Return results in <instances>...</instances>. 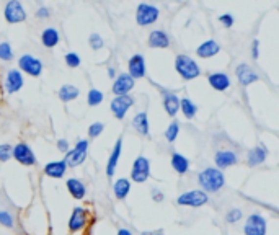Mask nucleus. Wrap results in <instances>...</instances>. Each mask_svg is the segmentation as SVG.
I'll return each instance as SVG.
<instances>
[{
  "label": "nucleus",
  "instance_id": "obj_28",
  "mask_svg": "<svg viewBox=\"0 0 279 235\" xmlns=\"http://www.w3.org/2000/svg\"><path fill=\"white\" fill-rule=\"evenodd\" d=\"M61 41V34L56 28H46L44 31L41 33V43L44 44L46 47H54L57 46V43Z\"/></svg>",
  "mask_w": 279,
  "mask_h": 235
},
{
  "label": "nucleus",
  "instance_id": "obj_40",
  "mask_svg": "<svg viewBox=\"0 0 279 235\" xmlns=\"http://www.w3.org/2000/svg\"><path fill=\"white\" fill-rule=\"evenodd\" d=\"M12 145L8 144H0V162H7L12 159Z\"/></svg>",
  "mask_w": 279,
  "mask_h": 235
},
{
  "label": "nucleus",
  "instance_id": "obj_25",
  "mask_svg": "<svg viewBox=\"0 0 279 235\" xmlns=\"http://www.w3.org/2000/svg\"><path fill=\"white\" fill-rule=\"evenodd\" d=\"M132 126L136 127V131L139 132L140 136H145V137L150 136V132H149V118H147L145 111L137 113V115L134 116V119H132Z\"/></svg>",
  "mask_w": 279,
  "mask_h": 235
},
{
  "label": "nucleus",
  "instance_id": "obj_11",
  "mask_svg": "<svg viewBox=\"0 0 279 235\" xmlns=\"http://www.w3.org/2000/svg\"><path fill=\"white\" fill-rule=\"evenodd\" d=\"M132 105H134V98L131 95L116 96L115 100L111 101V111L113 115L116 116V119H124L126 113L131 110Z\"/></svg>",
  "mask_w": 279,
  "mask_h": 235
},
{
  "label": "nucleus",
  "instance_id": "obj_20",
  "mask_svg": "<svg viewBox=\"0 0 279 235\" xmlns=\"http://www.w3.org/2000/svg\"><path fill=\"white\" fill-rule=\"evenodd\" d=\"M121 149H122V137H117L116 144H115V147H113V150H111L108 165H106V175L110 176V178L115 175V171H116L117 162H119V157H121Z\"/></svg>",
  "mask_w": 279,
  "mask_h": 235
},
{
  "label": "nucleus",
  "instance_id": "obj_41",
  "mask_svg": "<svg viewBox=\"0 0 279 235\" xmlns=\"http://www.w3.org/2000/svg\"><path fill=\"white\" fill-rule=\"evenodd\" d=\"M219 22L222 23L225 28H230L233 24V17L230 13H224V15H220V17H219Z\"/></svg>",
  "mask_w": 279,
  "mask_h": 235
},
{
  "label": "nucleus",
  "instance_id": "obj_33",
  "mask_svg": "<svg viewBox=\"0 0 279 235\" xmlns=\"http://www.w3.org/2000/svg\"><path fill=\"white\" fill-rule=\"evenodd\" d=\"M13 49L12 46H10V43L8 41H3V43H0V59L5 62H10L13 59Z\"/></svg>",
  "mask_w": 279,
  "mask_h": 235
},
{
  "label": "nucleus",
  "instance_id": "obj_19",
  "mask_svg": "<svg viewBox=\"0 0 279 235\" xmlns=\"http://www.w3.org/2000/svg\"><path fill=\"white\" fill-rule=\"evenodd\" d=\"M208 82H209V85L217 92H224L230 87V78H229L227 73H224V72L209 73Z\"/></svg>",
  "mask_w": 279,
  "mask_h": 235
},
{
  "label": "nucleus",
  "instance_id": "obj_29",
  "mask_svg": "<svg viewBox=\"0 0 279 235\" xmlns=\"http://www.w3.org/2000/svg\"><path fill=\"white\" fill-rule=\"evenodd\" d=\"M78 95H80V90H78L75 85H70V83H66V85H62L59 88V98L66 103L75 100Z\"/></svg>",
  "mask_w": 279,
  "mask_h": 235
},
{
  "label": "nucleus",
  "instance_id": "obj_32",
  "mask_svg": "<svg viewBox=\"0 0 279 235\" xmlns=\"http://www.w3.org/2000/svg\"><path fill=\"white\" fill-rule=\"evenodd\" d=\"M178 132H180V122L173 119L170 122V126L166 127V131H165V137H166V141L168 142H175L176 141V137H178Z\"/></svg>",
  "mask_w": 279,
  "mask_h": 235
},
{
  "label": "nucleus",
  "instance_id": "obj_15",
  "mask_svg": "<svg viewBox=\"0 0 279 235\" xmlns=\"http://www.w3.org/2000/svg\"><path fill=\"white\" fill-rule=\"evenodd\" d=\"M237 160L238 157L233 150H217L214 157V162L215 165H217V168H229V166L237 164Z\"/></svg>",
  "mask_w": 279,
  "mask_h": 235
},
{
  "label": "nucleus",
  "instance_id": "obj_47",
  "mask_svg": "<svg viewBox=\"0 0 279 235\" xmlns=\"http://www.w3.org/2000/svg\"><path fill=\"white\" fill-rule=\"evenodd\" d=\"M108 75H110V77H115V75H116V70H115V69H113V67L108 69Z\"/></svg>",
  "mask_w": 279,
  "mask_h": 235
},
{
  "label": "nucleus",
  "instance_id": "obj_14",
  "mask_svg": "<svg viewBox=\"0 0 279 235\" xmlns=\"http://www.w3.org/2000/svg\"><path fill=\"white\" fill-rule=\"evenodd\" d=\"M127 67H129V75L131 78H142L145 77V59L142 54H134L131 59H129V64H127Z\"/></svg>",
  "mask_w": 279,
  "mask_h": 235
},
{
  "label": "nucleus",
  "instance_id": "obj_2",
  "mask_svg": "<svg viewBox=\"0 0 279 235\" xmlns=\"http://www.w3.org/2000/svg\"><path fill=\"white\" fill-rule=\"evenodd\" d=\"M175 69L180 73L181 78L185 80H194L201 75V69L198 66V62L193 57L186 56V54H178L175 59Z\"/></svg>",
  "mask_w": 279,
  "mask_h": 235
},
{
  "label": "nucleus",
  "instance_id": "obj_10",
  "mask_svg": "<svg viewBox=\"0 0 279 235\" xmlns=\"http://www.w3.org/2000/svg\"><path fill=\"white\" fill-rule=\"evenodd\" d=\"M12 157L17 162L23 165H36V157H34V152L31 150V147L24 142H20L12 149Z\"/></svg>",
  "mask_w": 279,
  "mask_h": 235
},
{
  "label": "nucleus",
  "instance_id": "obj_22",
  "mask_svg": "<svg viewBox=\"0 0 279 235\" xmlns=\"http://www.w3.org/2000/svg\"><path fill=\"white\" fill-rule=\"evenodd\" d=\"M219 51H220L219 43H215L214 39H208V41L199 44L198 49H196V54H198L199 57H203V59H208V57L215 56Z\"/></svg>",
  "mask_w": 279,
  "mask_h": 235
},
{
  "label": "nucleus",
  "instance_id": "obj_27",
  "mask_svg": "<svg viewBox=\"0 0 279 235\" xmlns=\"http://www.w3.org/2000/svg\"><path fill=\"white\" fill-rule=\"evenodd\" d=\"M171 166L178 175H185L189 170V160L185 155L178 154V152H173L171 154Z\"/></svg>",
  "mask_w": 279,
  "mask_h": 235
},
{
  "label": "nucleus",
  "instance_id": "obj_4",
  "mask_svg": "<svg viewBox=\"0 0 279 235\" xmlns=\"http://www.w3.org/2000/svg\"><path fill=\"white\" fill-rule=\"evenodd\" d=\"M159 15H160V10L155 7V5H150V3H140L137 7V12H136V20L140 26H149V24L155 23L159 20Z\"/></svg>",
  "mask_w": 279,
  "mask_h": 235
},
{
  "label": "nucleus",
  "instance_id": "obj_16",
  "mask_svg": "<svg viewBox=\"0 0 279 235\" xmlns=\"http://www.w3.org/2000/svg\"><path fill=\"white\" fill-rule=\"evenodd\" d=\"M235 73H237V78L238 82L242 83L243 87L250 85V83L256 82L258 80V73L253 72V69L247 66V64H240V66H237V69H235Z\"/></svg>",
  "mask_w": 279,
  "mask_h": 235
},
{
  "label": "nucleus",
  "instance_id": "obj_1",
  "mask_svg": "<svg viewBox=\"0 0 279 235\" xmlns=\"http://www.w3.org/2000/svg\"><path fill=\"white\" fill-rule=\"evenodd\" d=\"M198 181L204 193H217L225 185L224 173L219 168H212V166H208L203 171H199Z\"/></svg>",
  "mask_w": 279,
  "mask_h": 235
},
{
  "label": "nucleus",
  "instance_id": "obj_34",
  "mask_svg": "<svg viewBox=\"0 0 279 235\" xmlns=\"http://www.w3.org/2000/svg\"><path fill=\"white\" fill-rule=\"evenodd\" d=\"M88 105L90 106H96L100 105V103L103 101V93L100 90H96V88H92L90 92H88V98H87Z\"/></svg>",
  "mask_w": 279,
  "mask_h": 235
},
{
  "label": "nucleus",
  "instance_id": "obj_37",
  "mask_svg": "<svg viewBox=\"0 0 279 235\" xmlns=\"http://www.w3.org/2000/svg\"><path fill=\"white\" fill-rule=\"evenodd\" d=\"M64 59H66L67 66L72 67V69H75V67L80 66V56H78V54H75V52H67Z\"/></svg>",
  "mask_w": 279,
  "mask_h": 235
},
{
  "label": "nucleus",
  "instance_id": "obj_46",
  "mask_svg": "<svg viewBox=\"0 0 279 235\" xmlns=\"http://www.w3.org/2000/svg\"><path fill=\"white\" fill-rule=\"evenodd\" d=\"M117 235H132L131 230H127V229H119L117 230Z\"/></svg>",
  "mask_w": 279,
  "mask_h": 235
},
{
  "label": "nucleus",
  "instance_id": "obj_13",
  "mask_svg": "<svg viewBox=\"0 0 279 235\" xmlns=\"http://www.w3.org/2000/svg\"><path fill=\"white\" fill-rule=\"evenodd\" d=\"M23 75L22 72L18 70V69H12V70H8L7 73V78H5V90H7V93H17L22 90L23 87Z\"/></svg>",
  "mask_w": 279,
  "mask_h": 235
},
{
  "label": "nucleus",
  "instance_id": "obj_38",
  "mask_svg": "<svg viewBox=\"0 0 279 235\" xmlns=\"http://www.w3.org/2000/svg\"><path fill=\"white\" fill-rule=\"evenodd\" d=\"M0 225L8 227V229L13 227V217H12V214H10L8 211H0Z\"/></svg>",
  "mask_w": 279,
  "mask_h": 235
},
{
  "label": "nucleus",
  "instance_id": "obj_43",
  "mask_svg": "<svg viewBox=\"0 0 279 235\" xmlns=\"http://www.w3.org/2000/svg\"><path fill=\"white\" fill-rule=\"evenodd\" d=\"M163 198H165V196H163V193H162L160 189H157V188L152 189V199H154L155 203H160V201H163Z\"/></svg>",
  "mask_w": 279,
  "mask_h": 235
},
{
  "label": "nucleus",
  "instance_id": "obj_5",
  "mask_svg": "<svg viewBox=\"0 0 279 235\" xmlns=\"http://www.w3.org/2000/svg\"><path fill=\"white\" fill-rule=\"evenodd\" d=\"M150 176V160L147 157H137L132 164V170H131V180L136 181V183H144V181L149 180Z\"/></svg>",
  "mask_w": 279,
  "mask_h": 235
},
{
  "label": "nucleus",
  "instance_id": "obj_3",
  "mask_svg": "<svg viewBox=\"0 0 279 235\" xmlns=\"http://www.w3.org/2000/svg\"><path fill=\"white\" fill-rule=\"evenodd\" d=\"M208 201H209V196L208 193H204L203 189H191L183 194H180L176 203L180 206H188V208H201V206L208 204Z\"/></svg>",
  "mask_w": 279,
  "mask_h": 235
},
{
  "label": "nucleus",
  "instance_id": "obj_12",
  "mask_svg": "<svg viewBox=\"0 0 279 235\" xmlns=\"http://www.w3.org/2000/svg\"><path fill=\"white\" fill-rule=\"evenodd\" d=\"M132 87H134V78H131L129 73H121V75L116 77L115 83H113V93L116 96L129 95Z\"/></svg>",
  "mask_w": 279,
  "mask_h": 235
},
{
  "label": "nucleus",
  "instance_id": "obj_17",
  "mask_svg": "<svg viewBox=\"0 0 279 235\" xmlns=\"http://www.w3.org/2000/svg\"><path fill=\"white\" fill-rule=\"evenodd\" d=\"M87 224V211L83 208H75L72 211V215L69 219V229L70 232H78Z\"/></svg>",
  "mask_w": 279,
  "mask_h": 235
},
{
  "label": "nucleus",
  "instance_id": "obj_36",
  "mask_svg": "<svg viewBox=\"0 0 279 235\" xmlns=\"http://www.w3.org/2000/svg\"><path fill=\"white\" fill-rule=\"evenodd\" d=\"M242 211L237 209V208H233V209H230L227 215H225V220H227L229 224H235V222H238L240 219H242Z\"/></svg>",
  "mask_w": 279,
  "mask_h": 235
},
{
  "label": "nucleus",
  "instance_id": "obj_18",
  "mask_svg": "<svg viewBox=\"0 0 279 235\" xmlns=\"http://www.w3.org/2000/svg\"><path fill=\"white\" fill-rule=\"evenodd\" d=\"M266 157H268V149L263 144H258L256 147H253V149L248 150L247 164L250 166H256L259 164H263V162L266 160Z\"/></svg>",
  "mask_w": 279,
  "mask_h": 235
},
{
  "label": "nucleus",
  "instance_id": "obj_24",
  "mask_svg": "<svg viewBox=\"0 0 279 235\" xmlns=\"http://www.w3.org/2000/svg\"><path fill=\"white\" fill-rule=\"evenodd\" d=\"M66 171H67V165L64 160L51 162V164H47L44 166V173L47 176H51V178H62V176L66 175Z\"/></svg>",
  "mask_w": 279,
  "mask_h": 235
},
{
  "label": "nucleus",
  "instance_id": "obj_26",
  "mask_svg": "<svg viewBox=\"0 0 279 235\" xmlns=\"http://www.w3.org/2000/svg\"><path fill=\"white\" fill-rule=\"evenodd\" d=\"M66 186H67V189L70 191V194L75 199H83V198H85L87 188H85V185H83L78 178H69L66 181Z\"/></svg>",
  "mask_w": 279,
  "mask_h": 235
},
{
  "label": "nucleus",
  "instance_id": "obj_39",
  "mask_svg": "<svg viewBox=\"0 0 279 235\" xmlns=\"http://www.w3.org/2000/svg\"><path fill=\"white\" fill-rule=\"evenodd\" d=\"M103 129H105V124H103V122H93V124L88 127V136H90L92 139H95V137L101 134Z\"/></svg>",
  "mask_w": 279,
  "mask_h": 235
},
{
  "label": "nucleus",
  "instance_id": "obj_6",
  "mask_svg": "<svg viewBox=\"0 0 279 235\" xmlns=\"http://www.w3.org/2000/svg\"><path fill=\"white\" fill-rule=\"evenodd\" d=\"M87 152H88V141L87 139L78 141L77 145L66 154V159H64V162H66L67 166H77V165H80V164L85 162Z\"/></svg>",
  "mask_w": 279,
  "mask_h": 235
},
{
  "label": "nucleus",
  "instance_id": "obj_45",
  "mask_svg": "<svg viewBox=\"0 0 279 235\" xmlns=\"http://www.w3.org/2000/svg\"><path fill=\"white\" fill-rule=\"evenodd\" d=\"M258 47H259V43H258V39H255L253 44H252V56H253V59H258V56H259Z\"/></svg>",
  "mask_w": 279,
  "mask_h": 235
},
{
  "label": "nucleus",
  "instance_id": "obj_31",
  "mask_svg": "<svg viewBox=\"0 0 279 235\" xmlns=\"http://www.w3.org/2000/svg\"><path fill=\"white\" fill-rule=\"evenodd\" d=\"M113 191H115V196L117 199H124L127 194H129L131 191V183L127 178H119L115 183V188H113Z\"/></svg>",
  "mask_w": 279,
  "mask_h": 235
},
{
  "label": "nucleus",
  "instance_id": "obj_44",
  "mask_svg": "<svg viewBox=\"0 0 279 235\" xmlns=\"http://www.w3.org/2000/svg\"><path fill=\"white\" fill-rule=\"evenodd\" d=\"M57 149L61 152H64V154H67V152L70 150V149H69V142L66 139H59L57 141Z\"/></svg>",
  "mask_w": 279,
  "mask_h": 235
},
{
  "label": "nucleus",
  "instance_id": "obj_35",
  "mask_svg": "<svg viewBox=\"0 0 279 235\" xmlns=\"http://www.w3.org/2000/svg\"><path fill=\"white\" fill-rule=\"evenodd\" d=\"M88 44H90V47L93 49V51H98V49H101L103 46H105V41H103L98 33H92L90 38H88Z\"/></svg>",
  "mask_w": 279,
  "mask_h": 235
},
{
  "label": "nucleus",
  "instance_id": "obj_21",
  "mask_svg": "<svg viewBox=\"0 0 279 235\" xmlns=\"http://www.w3.org/2000/svg\"><path fill=\"white\" fill-rule=\"evenodd\" d=\"M163 106H165V111L166 115L175 118L176 113L180 111V98L176 93H171V92H163Z\"/></svg>",
  "mask_w": 279,
  "mask_h": 235
},
{
  "label": "nucleus",
  "instance_id": "obj_42",
  "mask_svg": "<svg viewBox=\"0 0 279 235\" xmlns=\"http://www.w3.org/2000/svg\"><path fill=\"white\" fill-rule=\"evenodd\" d=\"M49 15H51V10H49L47 7H39L38 12H36L38 18H49Z\"/></svg>",
  "mask_w": 279,
  "mask_h": 235
},
{
  "label": "nucleus",
  "instance_id": "obj_9",
  "mask_svg": "<svg viewBox=\"0 0 279 235\" xmlns=\"http://www.w3.org/2000/svg\"><path fill=\"white\" fill-rule=\"evenodd\" d=\"M243 234L245 235H266V220H264L263 215L259 214L248 215L243 227Z\"/></svg>",
  "mask_w": 279,
  "mask_h": 235
},
{
  "label": "nucleus",
  "instance_id": "obj_8",
  "mask_svg": "<svg viewBox=\"0 0 279 235\" xmlns=\"http://www.w3.org/2000/svg\"><path fill=\"white\" fill-rule=\"evenodd\" d=\"M3 15L8 23H22L26 20V12H24L22 2H18V0H10V2L5 5Z\"/></svg>",
  "mask_w": 279,
  "mask_h": 235
},
{
  "label": "nucleus",
  "instance_id": "obj_48",
  "mask_svg": "<svg viewBox=\"0 0 279 235\" xmlns=\"http://www.w3.org/2000/svg\"><path fill=\"white\" fill-rule=\"evenodd\" d=\"M154 235H163V234H162V232H159V234H154Z\"/></svg>",
  "mask_w": 279,
  "mask_h": 235
},
{
  "label": "nucleus",
  "instance_id": "obj_7",
  "mask_svg": "<svg viewBox=\"0 0 279 235\" xmlns=\"http://www.w3.org/2000/svg\"><path fill=\"white\" fill-rule=\"evenodd\" d=\"M18 66H20V72L23 70L26 72L28 75H33V77L41 75L43 72V62L39 61L38 57L31 56V54H24V56L20 57Z\"/></svg>",
  "mask_w": 279,
  "mask_h": 235
},
{
  "label": "nucleus",
  "instance_id": "obj_30",
  "mask_svg": "<svg viewBox=\"0 0 279 235\" xmlns=\"http://www.w3.org/2000/svg\"><path fill=\"white\" fill-rule=\"evenodd\" d=\"M180 110L185 115V118L193 119V118L196 116V113H198V105H196L193 100H189V98H181V100H180Z\"/></svg>",
  "mask_w": 279,
  "mask_h": 235
},
{
  "label": "nucleus",
  "instance_id": "obj_23",
  "mask_svg": "<svg viewBox=\"0 0 279 235\" xmlns=\"http://www.w3.org/2000/svg\"><path fill=\"white\" fill-rule=\"evenodd\" d=\"M149 46L150 47H159V49H165L170 46V38L168 34L162 29H155L149 34Z\"/></svg>",
  "mask_w": 279,
  "mask_h": 235
}]
</instances>
